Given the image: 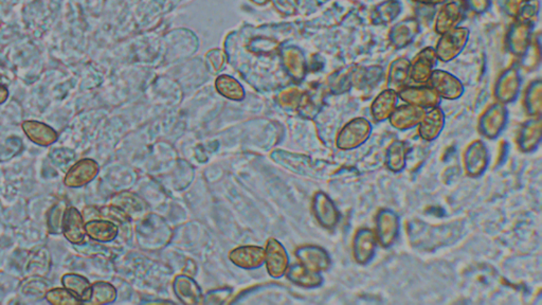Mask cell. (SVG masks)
<instances>
[{
	"mask_svg": "<svg viewBox=\"0 0 542 305\" xmlns=\"http://www.w3.org/2000/svg\"><path fill=\"white\" fill-rule=\"evenodd\" d=\"M464 163H465L466 172L472 178H477L484 173L489 165V154H487L486 147L482 141H474L467 147L464 155Z\"/></svg>",
	"mask_w": 542,
	"mask_h": 305,
	"instance_id": "obj_5",
	"label": "cell"
},
{
	"mask_svg": "<svg viewBox=\"0 0 542 305\" xmlns=\"http://www.w3.org/2000/svg\"><path fill=\"white\" fill-rule=\"evenodd\" d=\"M408 65L403 64V63H397L391 69L390 75H389V84L393 88L401 87L407 77H408Z\"/></svg>",
	"mask_w": 542,
	"mask_h": 305,
	"instance_id": "obj_31",
	"label": "cell"
},
{
	"mask_svg": "<svg viewBox=\"0 0 542 305\" xmlns=\"http://www.w3.org/2000/svg\"><path fill=\"white\" fill-rule=\"evenodd\" d=\"M216 86H218V92L227 98L241 100L244 97L243 88L235 80L231 79L227 75H222V77H220L216 82Z\"/></svg>",
	"mask_w": 542,
	"mask_h": 305,
	"instance_id": "obj_28",
	"label": "cell"
},
{
	"mask_svg": "<svg viewBox=\"0 0 542 305\" xmlns=\"http://www.w3.org/2000/svg\"><path fill=\"white\" fill-rule=\"evenodd\" d=\"M401 97L411 105L422 107V108L434 107L439 103L438 94L432 88H405L401 92Z\"/></svg>",
	"mask_w": 542,
	"mask_h": 305,
	"instance_id": "obj_17",
	"label": "cell"
},
{
	"mask_svg": "<svg viewBox=\"0 0 542 305\" xmlns=\"http://www.w3.org/2000/svg\"><path fill=\"white\" fill-rule=\"evenodd\" d=\"M20 290L27 296L37 297L42 298L49 290V283L42 275H31L28 279L23 281Z\"/></svg>",
	"mask_w": 542,
	"mask_h": 305,
	"instance_id": "obj_27",
	"label": "cell"
},
{
	"mask_svg": "<svg viewBox=\"0 0 542 305\" xmlns=\"http://www.w3.org/2000/svg\"><path fill=\"white\" fill-rule=\"evenodd\" d=\"M229 259L241 268H256L265 262V249L258 246L237 247L229 254Z\"/></svg>",
	"mask_w": 542,
	"mask_h": 305,
	"instance_id": "obj_9",
	"label": "cell"
},
{
	"mask_svg": "<svg viewBox=\"0 0 542 305\" xmlns=\"http://www.w3.org/2000/svg\"><path fill=\"white\" fill-rule=\"evenodd\" d=\"M50 266H51V260H50L49 252L45 248H41L31 254L26 265V271L28 275L43 277L49 273Z\"/></svg>",
	"mask_w": 542,
	"mask_h": 305,
	"instance_id": "obj_24",
	"label": "cell"
},
{
	"mask_svg": "<svg viewBox=\"0 0 542 305\" xmlns=\"http://www.w3.org/2000/svg\"><path fill=\"white\" fill-rule=\"evenodd\" d=\"M397 96L393 90H386L380 94L372 105V116L376 121H384L390 118L394 111Z\"/></svg>",
	"mask_w": 542,
	"mask_h": 305,
	"instance_id": "obj_22",
	"label": "cell"
},
{
	"mask_svg": "<svg viewBox=\"0 0 542 305\" xmlns=\"http://www.w3.org/2000/svg\"><path fill=\"white\" fill-rule=\"evenodd\" d=\"M66 206L64 204H58L50 210L48 216V228L51 233H60L63 231V218H64Z\"/></svg>",
	"mask_w": 542,
	"mask_h": 305,
	"instance_id": "obj_30",
	"label": "cell"
},
{
	"mask_svg": "<svg viewBox=\"0 0 542 305\" xmlns=\"http://www.w3.org/2000/svg\"><path fill=\"white\" fill-rule=\"evenodd\" d=\"M407 147L403 141L395 140L389 145L386 153V165L392 172H401L405 167Z\"/></svg>",
	"mask_w": 542,
	"mask_h": 305,
	"instance_id": "obj_23",
	"label": "cell"
},
{
	"mask_svg": "<svg viewBox=\"0 0 542 305\" xmlns=\"http://www.w3.org/2000/svg\"><path fill=\"white\" fill-rule=\"evenodd\" d=\"M86 235L94 241L106 242L113 241L117 237L119 228L115 223L108 220H92L86 222Z\"/></svg>",
	"mask_w": 542,
	"mask_h": 305,
	"instance_id": "obj_16",
	"label": "cell"
},
{
	"mask_svg": "<svg viewBox=\"0 0 542 305\" xmlns=\"http://www.w3.org/2000/svg\"><path fill=\"white\" fill-rule=\"evenodd\" d=\"M377 239L375 232L371 229H360L355 235L353 241V254L355 260L359 264H367L375 254Z\"/></svg>",
	"mask_w": 542,
	"mask_h": 305,
	"instance_id": "obj_6",
	"label": "cell"
},
{
	"mask_svg": "<svg viewBox=\"0 0 542 305\" xmlns=\"http://www.w3.org/2000/svg\"><path fill=\"white\" fill-rule=\"evenodd\" d=\"M63 285L73 292L81 302H88L92 298V287L83 275L67 273L62 278Z\"/></svg>",
	"mask_w": 542,
	"mask_h": 305,
	"instance_id": "obj_19",
	"label": "cell"
},
{
	"mask_svg": "<svg viewBox=\"0 0 542 305\" xmlns=\"http://www.w3.org/2000/svg\"><path fill=\"white\" fill-rule=\"evenodd\" d=\"M92 298L88 303L92 304H105L113 302L117 297V290L111 284L106 282H96L92 284Z\"/></svg>",
	"mask_w": 542,
	"mask_h": 305,
	"instance_id": "obj_25",
	"label": "cell"
},
{
	"mask_svg": "<svg viewBox=\"0 0 542 305\" xmlns=\"http://www.w3.org/2000/svg\"><path fill=\"white\" fill-rule=\"evenodd\" d=\"M296 256L303 266L316 273L327 270L331 265V259L327 252L317 246L299 248L296 252Z\"/></svg>",
	"mask_w": 542,
	"mask_h": 305,
	"instance_id": "obj_8",
	"label": "cell"
},
{
	"mask_svg": "<svg viewBox=\"0 0 542 305\" xmlns=\"http://www.w3.org/2000/svg\"><path fill=\"white\" fill-rule=\"evenodd\" d=\"M63 233L73 244L83 243L86 237L85 220L81 212L75 207L66 208L63 218Z\"/></svg>",
	"mask_w": 542,
	"mask_h": 305,
	"instance_id": "obj_7",
	"label": "cell"
},
{
	"mask_svg": "<svg viewBox=\"0 0 542 305\" xmlns=\"http://www.w3.org/2000/svg\"><path fill=\"white\" fill-rule=\"evenodd\" d=\"M313 208L317 220L325 228L333 229L338 224L339 213L337 208L324 193L318 192L315 195Z\"/></svg>",
	"mask_w": 542,
	"mask_h": 305,
	"instance_id": "obj_10",
	"label": "cell"
},
{
	"mask_svg": "<svg viewBox=\"0 0 542 305\" xmlns=\"http://www.w3.org/2000/svg\"><path fill=\"white\" fill-rule=\"evenodd\" d=\"M504 111L505 109L503 107L498 105L483 116L480 122V130L485 137L493 139L502 132L506 120Z\"/></svg>",
	"mask_w": 542,
	"mask_h": 305,
	"instance_id": "obj_15",
	"label": "cell"
},
{
	"mask_svg": "<svg viewBox=\"0 0 542 305\" xmlns=\"http://www.w3.org/2000/svg\"><path fill=\"white\" fill-rule=\"evenodd\" d=\"M48 302L53 305H77L82 303L73 292L67 288H52L46 294Z\"/></svg>",
	"mask_w": 542,
	"mask_h": 305,
	"instance_id": "obj_29",
	"label": "cell"
},
{
	"mask_svg": "<svg viewBox=\"0 0 542 305\" xmlns=\"http://www.w3.org/2000/svg\"><path fill=\"white\" fill-rule=\"evenodd\" d=\"M375 232L377 243L382 247H391L396 241L399 233V218L392 210L384 209L378 212L375 220Z\"/></svg>",
	"mask_w": 542,
	"mask_h": 305,
	"instance_id": "obj_2",
	"label": "cell"
},
{
	"mask_svg": "<svg viewBox=\"0 0 542 305\" xmlns=\"http://www.w3.org/2000/svg\"><path fill=\"white\" fill-rule=\"evenodd\" d=\"M111 206H115L118 209L121 210L126 216H134L139 213L142 210L140 199L130 193H122V194L115 195L113 199Z\"/></svg>",
	"mask_w": 542,
	"mask_h": 305,
	"instance_id": "obj_26",
	"label": "cell"
},
{
	"mask_svg": "<svg viewBox=\"0 0 542 305\" xmlns=\"http://www.w3.org/2000/svg\"><path fill=\"white\" fill-rule=\"evenodd\" d=\"M444 115L442 109L434 107L431 111L425 113L420 126V136L426 141H432L438 138L444 127Z\"/></svg>",
	"mask_w": 542,
	"mask_h": 305,
	"instance_id": "obj_13",
	"label": "cell"
},
{
	"mask_svg": "<svg viewBox=\"0 0 542 305\" xmlns=\"http://www.w3.org/2000/svg\"><path fill=\"white\" fill-rule=\"evenodd\" d=\"M99 173V165L92 159L85 158L75 163L67 172L64 182L69 188H81L89 184Z\"/></svg>",
	"mask_w": 542,
	"mask_h": 305,
	"instance_id": "obj_3",
	"label": "cell"
},
{
	"mask_svg": "<svg viewBox=\"0 0 542 305\" xmlns=\"http://www.w3.org/2000/svg\"><path fill=\"white\" fill-rule=\"evenodd\" d=\"M434 92L447 99H455L461 96V83L449 73L436 71L430 75Z\"/></svg>",
	"mask_w": 542,
	"mask_h": 305,
	"instance_id": "obj_14",
	"label": "cell"
},
{
	"mask_svg": "<svg viewBox=\"0 0 542 305\" xmlns=\"http://www.w3.org/2000/svg\"><path fill=\"white\" fill-rule=\"evenodd\" d=\"M176 294L187 304L201 302V294L197 284L186 275H179L174 282Z\"/></svg>",
	"mask_w": 542,
	"mask_h": 305,
	"instance_id": "obj_21",
	"label": "cell"
},
{
	"mask_svg": "<svg viewBox=\"0 0 542 305\" xmlns=\"http://www.w3.org/2000/svg\"><path fill=\"white\" fill-rule=\"evenodd\" d=\"M287 277L298 285L304 287H316L322 283L320 273L306 268L301 263L293 265L287 271Z\"/></svg>",
	"mask_w": 542,
	"mask_h": 305,
	"instance_id": "obj_20",
	"label": "cell"
},
{
	"mask_svg": "<svg viewBox=\"0 0 542 305\" xmlns=\"http://www.w3.org/2000/svg\"><path fill=\"white\" fill-rule=\"evenodd\" d=\"M541 140V123L539 119L527 122L521 128L518 136V144L521 151H531Z\"/></svg>",
	"mask_w": 542,
	"mask_h": 305,
	"instance_id": "obj_18",
	"label": "cell"
},
{
	"mask_svg": "<svg viewBox=\"0 0 542 305\" xmlns=\"http://www.w3.org/2000/svg\"><path fill=\"white\" fill-rule=\"evenodd\" d=\"M372 127L369 121L357 118L348 122L338 134L336 144L338 149L351 151L363 145L369 139Z\"/></svg>",
	"mask_w": 542,
	"mask_h": 305,
	"instance_id": "obj_1",
	"label": "cell"
},
{
	"mask_svg": "<svg viewBox=\"0 0 542 305\" xmlns=\"http://www.w3.org/2000/svg\"><path fill=\"white\" fill-rule=\"evenodd\" d=\"M8 97H9V90L4 85H0V104H3L7 101Z\"/></svg>",
	"mask_w": 542,
	"mask_h": 305,
	"instance_id": "obj_32",
	"label": "cell"
},
{
	"mask_svg": "<svg viewBox=\"0 0 542 305\" xmlns=\"http://www.w3.org/2000/svg\"><path fill=\"white\" fill-rule=\"evenodd\" d=\"M425 116V111L422 107L401 106L395 109L390 116L391 124L397 130H405L415 127L421 123Z\"/></svg>",
	"mask_w": 542,
	"mask_h": 305,
	"instance_id": "obj_11",
	"label": "cell"
},
{
	"mask_svg": "<svg viewBox=\"0 0 542 305\" xmlns=\"http://www.w3.org/2000/svg\"><path fill=\"white\" fill-rule=\"evenodd\" d=\"M23 130L32 142L42 147H48L58 140V132L47 124L39 121H25L22 125Z\"/></svg>",
	"mask_w": 542,
	"mask_h": 305,
	"instance_id": "obj_12",
	"label": "cell"
},
{
	"mask_svg": "<svg viewBox=\"0 0 542 305\" xmlns=\"http://www.w3.org/2000/svg\"><path fill=\"white\" fill-rule=\"evenodd\" d=\"M265 262L267 270L272 278H281L289 268V256L282 244L277 239H270L265 249Z\"/></svg>",
	"mask_w": 542,
	"mask_h": 305,
	"instance_id": "obj_4",
	"label": "cell"
}]
</instances>
